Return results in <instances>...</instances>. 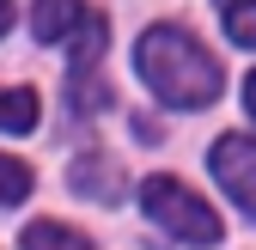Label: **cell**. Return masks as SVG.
<instances>
[{"instance_id": "obj_3", "label": "cell", "mask_w": 256, "mask_h": 250, "mask_svg": "<svg viewBox=\"0 0 256 250\" xmlns=\"http://www.w3.org/2000/svg\"><path fill=\"white\" fill-rule=\"evenodd\" d=\"M214 177H220V190H226L250 220H256V140L250 134H226V140H214Z\"/></svg>"}, {"instance_id": "obj_4", "label": "cell", "mask_w": 256, "mask_h": 250, "mask_svg": "<svg viewBox=\"0 0 256 250\" xmlns=\"http://www.w3.org/2000/svg\"><path fill=\"white\" fill-rule=\"evenodd\" d=\"M92 6H80V0H37L30 6V30H37L43 43H74V37H86L92 30Z\"/></svg>"}, {"instance_id": "obj_2", "label": "cell", "mask_w": 256, "mask_h": 250, "mask_svg": "<svg viewBox=\"0 0 256 250\" xmlns=\"http://www.w3.org/2000/svg\"><path fill=\"white\" fill-rule=\"evenodd\" d=\"M140 208H146V220H158L177 244H196V250H208V244H220V214L189 190V183H177V177H146L140 183Z\"/></svg>"}, {"instance_id": "obj_6", "label": "cell", "mask_w": 256, "mask_h": 250, "mask_svg": "<svg viewBox=\"0 0 256 250\" xmlns=\"http://www.w3.org/2000/svg\"><path fill=\"white\" fill-rule=\"evenodd\" d=\"M24 250H98L86 232L74 226H61V220H30L24 226Z\"/></svg>"}, {"instance_id": "obj_1", "label": "cell", "mask_w": 256, "mask_h": 250, "mask_svg": "<svg viewBox=\"0 0 256 250\" xmlns=\"http://www.w3.org/2000/svg\"><path fill=\"white\" fill-rule=\"evenodd\" d=\"M134 68L146 80V92L158 104H171V110H202L220 98V86H226V74H220V61L189 37V30L177 24H152L140 30V43H134Z\"/></svg>"}, {"instance_id": "obj_10", "label": "cell", "mask_w": 256, "mask_h": 250, "mask_svg": "<svg viewBox=\"0 0 256 250\" xmlns=\"http://www.w3.org/2000/svg\"><path fill=\"white\" fill-rule=\"evenodd\" d=\"M244 104H250V116H256V74L244 80Z\"/></svg>"}, {"instance_id": "obj_8", "label": "cell", "mask_w": 256, "mask_h": 250, "mask_svg": "<svg viewBox=\"0 0 256 250\" xmlns=\"http://www.w3.org/2000/svg\"><path fill=\"white\" fill-rule=\"evenodd\" d=\"M220 18H226V30H232V43L256 49V0H220Z\"/></svg>"}, {"instance_id": "obj_7", "label": "cell", "mask_w": 256, "mask_h": 250, "mask_svg": "<svg viewBox=\"0 0 256 250\" xmlns=\"http://www.w3.org/2000/svg\"><path fill=\"white\" fill-rule=\"evenodd\" d=\"M74 190H80V196H98V202H116L122 183L110 177V159H104V152H92V159L74 165Z\"/></svg>"}, {"instance_id": "obj_11", "label": "cell", "mask_w": 256, "mask_h": 250, "mask_svg": "<svg viewBox=\"0 0 256 250\" xmlns=\"http://www.w3.org/2000/svg\"><path fill=\"white\" fill-rule=\"evenodd\" d=\"M12 24V0H0V30H6Z\"/></svg>"}, {"instance_id": "obj_9", "label": "cell", "mask_w": 256, "mask_h": 250, "mask_svg": "<svg viewBox=\"0 0 256 250\" xmlns=\"http://www.w3.org/2000/svg\"><path fill=\"white\" fill-rule=\"evenodd\" d=\"M30 165H18V159H6V152H0V208H12V202H24L30 196Z\"/></svg>"}, {"instance_id": "obj_5", "label": "cell", "mask_w": 256, "mask_h": 250, "mask_svg": "<svg viewBox=\"0 0 256 250\" xmlns=\"http://www.w3.org/2000/svg\"><path fill=\"white\" fill-rule=\"evenodd\" d=\"M37 92L30 86H0V134H30L37 128Z\"/></svg>"}]
</instances>
